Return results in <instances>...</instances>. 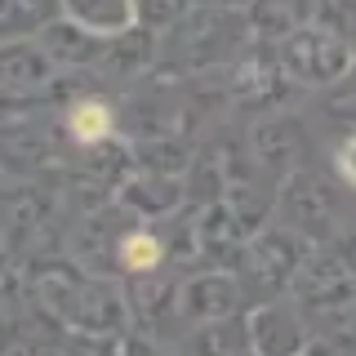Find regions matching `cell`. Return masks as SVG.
<instances>
[{"mask_svg":"<svg viewBox=\"0 0 356 356\" xmlns=\"http://www.w3.org/2000/svg\"><path fill=\"white\" fill-rule=\"evenodd\" d=\"M152 259H156L152 241H129V263H152Z\"/></svg>","mask_w":356,"mask_h":356,"instance_id":"cell-2","label":"cell"},{"mask_svg":"<svg viewBox=\"0 0 356 356\" xmlns=\"http://www.w3.org/2000/svg\"><path fill=\"white\" fill-rule=\"evenodd\" d=\"M72 125H76V134H85V138H94V134H98V129L107 125V116H103V111H98L94 103H89V107L81 111V116L72 120Z\"/></svg>","mask_w":356,"mask_h":356,"instance_id":"cell-1","label":"cell"}]
</instances>
